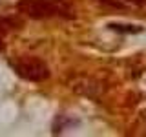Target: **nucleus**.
I'll use <instances>...</instances> for the list:
<instances>
[{
  "instance_id": "7ed1b4c3",
  "label": "nucleus",
  "mask_w": 146,
  "mask_h": 137,
  "mask_svg": "<svg viewBox=\"0 0 146 137\" xmlns=\"http://www.w3.org/2000/svg\"><path fill=\"white\" fill-rule=\"evenodd\" d=\"M71 90L75 93L82 95V97H90V99H97L102 95L104 84L93 77H75L71 80Z\"/></svg>"
},
{
  "instance_id": "f03ea898",
  "label": "nucleus",
  "mask_w": 146,
  "mask_h": 137,
  "mask_svg": "<svg viewBox=\"0 0 146 137\" xmlns=\"http://www.w3.org/2000/svg\"><path fill=\"white\" fill-rule=\"evenodd\" d=\"M11 66L20 79L29 82H42L49 77V68L36 57H18L11 62Z\"/></svg>"
},
{
  "instance_id": "20e7f679",
  "label": "nucleus",
  "mask_w": 146,
  "mask_h": 137,
  "mask_svg": "<svg viewBox=\"0 0 146 137\" xmlns=\"http://www.w3.org/2000/svg\"><path fill=\"white\" fill-rule=\"evenodd\" d=\"M108 27L111 31H117V33H141L143 31L141 26H133V24H110Z\"/></svg>"
},
{
  "instance_id": "423d86ee",
  "label": "nucleus",
  "mask_w": 146,
  "mask_h": 137,
  "mask_svg": "<svg viewBox=\"0 0 146 137\" xmlns=\"http://www.w3.org/2000/svg\"><path fill=\"white\" fill-rule=\"evenodd\" d=\"M0 48H2V33H0Z\"/></svg>"
},
{
  "instance_id": "f257e3e1",
  "label": "nucleus",
  "mask_w": 146,
  "mask_h": 137,
  "mask_svg": "<svg viewBox=\"0 0 146 137\" xmlns=\"http://www.w3.org/2000/svg\"><path fill=\"white\" fill-rule=\"evenodd\" d=\"M18 11L29 18H73L75 11L66 0H20Z\"/></svg>"
},
{
  "instance_id": "39448f33",
  "label": "nucleus",
  "mask_w": 146,
  "mask_h": 137,
  "mask_svg": "<svg viewBox=\"0 0 146 137\" xmlns=\"http://www.w3.org/2000/svg\"><path fill=\"white\" fill-rule=\"evenodd\" d=\"M100 4H104V6H110V7H126L124 6V2H122V0H99Z\"/></svg>"
}]
</instances>
